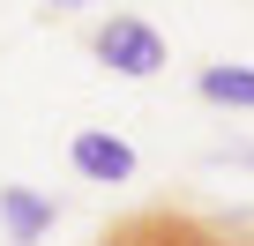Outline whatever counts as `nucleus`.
Instances as JSON below:
<instances>
[{
    "mask_svg": "<svg viewBox=\"0 0 254 246\" xmlns=\"http://www.w3.org/2000/svg\"><path fill=\"white\" fill-rule=\"evenodd\" d=\"M90 52H97L112 75H127V82L165 75V38H157V23H142V15H112V23H97V30H90Z\"/></svg>",
    "mask_w": 254,
    "mask_h": 246,
    "instance_id": "1",
    "label": "nucleus"
},
{
    "mask_svg": "<svg viewBox=\"0 0 254 246\" xmlns=\"http://www.w3.org/2000/svg\"><path fill=\"white\" fill-rule=\"evenodd\" d=\"M67 164H75V179H90V187H127L142 157H135V142L112 135V127H82V135L67 142Z\"/></svg>",
    "mask_w": 254,
    "mask_h": 246,
    "instance_id": "2",
    "label": "nucleus"
},
{
    "mask_svg": "<svg viewBox=\"0 0 254 246\" xmlns=\"http://www.w3.org/2000/svg\"><path fill=\"white\" fill-rule=\"evenodd\" d=\"M53 224H60V201L53 194H38L23 179L0 187V231H8V246H38V239H53Z\"/></svg>",
    "mask_w": 254,
    "mask_h": 246,
    "instance_id": "3",
    "label": "nucleus"
},
{
    "mask_svg": "<svg viewBox=\"0 0 254 246\" xmlns=\"http://www.w3.org/2000/svg\"><path fill=\"white\" fill-rule=\"evenodd\" d=\"M194 97L217 104V112H254V67H239V60H209V67L194 75Z\"/></svg>",
    "mask_w": 254,
    "mask_h": 246,
    "instance_id": "4",
    "label": "nucleus"
},
{
    "mask_svg": "<svg viewBox=\"0 0 254 246\" xmlns=\"http://www.w3.org/2000/svg\"><path fill=\"white\" fill-rule=\"evenodd\" d=\"M97 246H165V209H150V216H127V224H112Z\"/></svg>",
    "mask_w": 254,
    "mask_h": 246,
    "instance_id": "5",
    "label": "nucleus"
},
{
    "mask_svg": "<svg viewBox=\"0 0 254 246\" xmlns=\"http://www.w3.org/2000/svg\"><path fill=\"white\" fill-rule=\"evenodd\" d=\"M209 164L217 172H254V142H224V149H209Z\"/></svg>",
    "mask_w": 254,
    "mask_h": 246,
    "instance_id": "6",
    "label": "nucleus"
},
{
    "mask_svg": "<svg viewBox=\"0 0 254 246\" xmlns=\"http://www.w3.org/2000/svg\"><path fill=\"white\" fill-rule=\"evenodd\" d=\"M45 8H53V15H75V8H90V0H45Z\"/></svg>",
    "mask_w": 254,
    "mask_h": 246,
    "instance_id": "7",
    "label": "nucleus"
}]
</instances>
